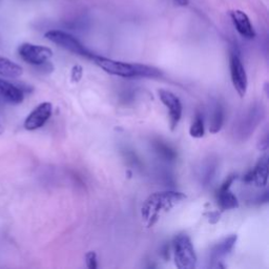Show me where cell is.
Masks as SVG:
<instances>
[{
	"label": "cell",
	"instance_id": "cell-1",
	"mask_svg": "<svg viewBox=\"0 0 269 269\" xmlns=\"http://www.w3.org/2000/svg\"><path fill=\"white\" fill-rule=\"evenodd\" d=\"M186 199L183 192L174 190L156 191L144 201L141 208L142 222L146 228L153 227L164 214Z\"/></svg>",
	"mask_w": 269,
	"mask_h": 269
},
{
	"label": "cell",
	"instance_id": "cell-2",
	"mask_svg": "<svg viewBox=\"0 0 269 269\" xmlns=\"http://www.w3.org/2000/svg\"><path fill=\"white\" fill-rule=\"evenodd\" d=\"M91 60L107 74L119 76L122 78H159L162 76V72L157 67L146 64L116 61L97 55L92 57Z\"/></svg>",
	"mask_w": 269,
	"mask_h": 269
},
{
	"label": "cell",
	"instance_id": "cell-3",
	"mask_svg": "<svg viewBox=\"0 0 269 269\" xmlns=\"http://www.w3.org/2000/svg\"><path fill=\"white\" fill-rule=\"evenodd\" d=\"M173 244L176 266L179 269L195 268L197 265V255L188 235L185 233L178 234Z\"/></svg>",
	"mask_w": 269,
	"mask_h": 269
},
{
	"label": "cell",
	"instance_id": "cell-4",
	"mask_svg": "<svg viewBox=\"0 0 269 269\" xmlns=\"http://www.w3.org/2000/svg\"><path fill=\"white\" fill-rule=\"evenodd\" d=\"M45 38L48 39L49 41H52L53 44L59 45L60 47L69 50V52L79 55L82 57H86L89 59H92V57L95 56V54H92L90 49H88L86 46H84L81 42L75 38L71 34L63 32V31H59V30H52L45 33Z\"/></svg>",
	"mask_w": 269,
	"mask_h": 269
},
{
	"label": "cell",
	"instance_id": "cell-5",
	"mask_svg": "<svg viewBox=\"0 0 269 269\" xmlns=\"http://www.w3.org/2000/svg\"><path fill=\"white\" fill-rule=\"evenodd\" d=\"M19 55L25 62L32 65L41 66L53 56L52 49L44 45L23 44L19 46Z\"/></svg>",
	"mask_w": 269,
	"mask_h": 269
},
{
	"label": "cell",
	"instance_id": "cell-6",
	"mask_svg": "<svg viewBox=\"0 0 269 269\" xmlns=\"http://www.w3.org/2000/svg\"><path fill=\"white\" fill-rule=\"evenodd\" d=\"M229 67H230V78L234 90H237L240 97H244L246 95L248 79L247 74L245 71L241 59L237 53H231L229 59Z\"/></svg>",
	"mask_w": 269,
	"mask_h": 269
},
{
	"label": "cell",
	"instance_id": "cell-7",
	"mask_svg": "<svg viewBox=\"0 0 269 269\" xmlns=\"http://www.w3.org/2000/svg\"><path fill=\"white\" fill-rule=\"evenodd\" d=\"M159 97H160V100L162 101V103L167 108L168 117H170L171 130L175 131L182 118L183 106H182L181 101L179 97H177L174 92L166 90H160Z\"/></svg>",
	"mask_w": 269,
	"mask_h": 269
},
{
	"label": "cell",
	"instance_id": "cell-8",
	"mask_svg": "<svg viewBox=\"0 0 269 269\" xmlns=\"http://www.w3.org/2000/svg\"><path fill=\"white\" fill-rule=\"evenodd\" d=\"M53 105L49 102L39 104L34 111L27 117L24 121V129L28 131H35L44 126L52 116Z\"/></svg>",
	"mask_w": 269,
	"mask_h": 269
},
{
	"label": "cell",
	"instance_id": "cell-9",
	"mask_svg": "<svg viewBox=\"0 0 269 269\" xmlns=\"http://www.w3.org/2000/svg\"><path fill=\"white\" fill-rule=\"evenodd\" d=\"M235 179H237V176L234 175L227 177V179L224 181V183L221 185V187L218 190L217 193L218 204L222 210H230L239 207L238 199L230 190L231 184L234 182Z\"/></svg>",
	"mask_w": 269,
	"mask_h": 269
},
{
	"label": "cell",
	"instance_id": "cell-10",
	"mask_svg": "<svg viewBox=\"0 0 269 269\" xmlns=\"http://www.w3.org/2000/svg\"><path fill=\"white\" fill-rule=\"evenodd\" d=\"M267 156H263L259 160L257 165L244 176L243 181L248 184H254L258 187L267 185L268 179V160Z\"/></svg>",
	"mask_w": 269,
	"mask_h": 269
},
{
	"label": "cell",
	"instance_id": "cell-11",
	"mask_svg": "<svg viewBox=\"0 0 269 269\" xmlns=\"http://www.w3.org/2000/svg\"><path fill=\"white\" fill-rule=\"evenodd\" d=\"M231 20L235 30L238 31L241 36L247 39H254L256 37V32L250 22L249 17L240 10H234L230 13Z\"/></svg>",
	"mask_w": 269,
	"mask_h": 269
},
{
	"label": "cell",
	"instance_id": "cell-12",
	"mask_svg": "<svg viewBox=\"0 0 269 269\" xmlns=\"http://www.w3.org/2000/svg\"><path fill=\"white\" fill-rule=\"evenodd\" d=\"M238 237L235 234L230 235L228 238H225L221 242H219L217 245L213 248L212 250V255H210V258H212V261L214 264L212 265L213 267H223L220 265V262H222V259L225 258L229 252L232 250L235 242H237Z\"/></svg>",
	"mask_w": 269,
	"mask_h": 269
},
{
	"label": "cell",
	"instance_id": "cell-13",
	"mask_svg": "<svg viewBox=\"0 0 269 269\" xmlns=\"http://www.w3.org/2000/svg\"><path fill=\"white\" fill-rule=\"evenodd\" d=\"M0 95L12 104H19L24 99V91L22 89L3 79H0Z\"/></svg>",
	"mask_w": 269,
	"mask_h": 269
},
{
	"label": "cell",
	"instance_id": "cell-14",
	"mask_svg": "<svg viewBox=\"0 0 269 269\" xmlns=\"http://www.w3.org/2000/svg\"><path fill=\"white\" fill-rule=\"evenodd\" d=\"M23 73L22 67L10 59L0 56V75L7 78H17Z\"/></svg>",
	"mask_w": 269,
	"mask_h": 269
},
{
	"label": "cell",
	"instance_id": "cell-15",
	"mask_svg": "<svg viewBox=\"0 0 269 269\" xmlns=\"http://www.w3.org/2000/svg\"><path fill=\"white\" fill-rule=\"evenodd\" d=\"M224 122V112L220 104H218L215 107V111L213 113L212 119L209 123V132L212 134H217L222 129V125Z\"/></svg>",
	"mask_w": 269,
	"mask_h": 269
},
{
	"label": "cell",
	"instance_id": "cell-16",
	"mask_svg": "<svg viewBox=\"0 0 269 269\" xmlns=\"http://www.w3.org/2000/svg\"><path fill=\"white\" fill-rule=\"evenodd\" d=\"M204 121L203 117L201 114H197L195 119H193L190 128H189V134L192 138H202L204 136Z\"/></svg>",
	"mask_w": 269,
	"mask_h": 269
},
{
	"label": "cell",
	"instance_id": "cell-17",
	"mask_svg": "<svg viewBox=\"0 0 269 269\" xmlns=\"http://www.w3.org/2000/svg\"><path fill=\"white\" fill-rule=\"evenodd\" d=\"M86 263L90 269L97 268V255L95 251H89L86 255Z\"/></svg>",
	"mask_w": 269,
	"mask_h": 269
},
{
	"label": "cell",
	"instance_id": "cell-18",
	"mask_svg": "<svg viewBox=\"0 0 269 269\" xmlns=\"http://www.w3.org/2000/svg\"><path fill=\"white\" fill-rule=\"evenodd\" d=\"M82 73L83 70L80 65H75L72 70V74H71V78H72V82H78L80 81L81 77H82Z\"/></svg>",
	"mask_w": 269,
	"mask_h": 269
},
{
	"label": "cell",
	"instance_id": "cell-19",
	"mask_svg": "<svg viewBox=\"0 0 269 269\" xmlns=\"http://www.w3.org/2000/svg\"><path fill=\"white\" fill-rule=\"evenodd\" d=\"M175 1L179 5H187L188 4V0H175Z\"/></svg>",
	"mask_w": 269,
	"mask_h": 269
},
{
	"label": "cell",
	"instance_id": "cell-20",
	"mask_svg": "<svg viewBox=\"0 0 269 269\" xmlns=\"http://www.w3.org/2000/svg\"><path fill=\"white\" fill-rule=\"evenodd\" d=\"M3 131H4V130H3V126H2L1 124H0V134H1L3 133Z\"/></svg>",
	"mask_w": 269,
	"mask_h": 269
}]
</instances>
